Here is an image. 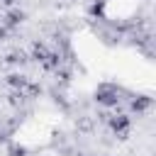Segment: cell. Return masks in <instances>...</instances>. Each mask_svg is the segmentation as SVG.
Listing matches in <instances>:
<instances>
[{
	"label": "cell",
	"instance_id": "6da1fadb",
	"mask_svg": "<svg viewBox=\"0 0 156 156\" xmlns=\"http://www.w3.org/2000/svg\"><path fill=\"white\" fill-rule=\"evenodd\" d=\"M119 95H122L119 85H115V83H100V85L95 88V93H93V100H95L98 105L112 110V107L119 105V100H122Z\"/></svg>",
	"mask_w": 156,
	"mask_h": 156
},
{
	"label": "cell",
	"instance_id": "7a4b0ae2",
	"mask_svg": "<svg viewBox=\"0 0 156 156\" xmlns=\"http://www.w3.org/2000/svg\"><path fill=\"white\" fill-rule=\"evenodd\" d=\"M115 134L117 139H127L129 132H132V117L124 115V112H115V115H107V122H105Z\"/></svg>",
	"mask_w": 156,
	"mask_h": 156
},
{
	"label": "cell",
	"instance_id": "3957f363",
	"mask_svg": "<svg viewBox=\"0 0 156 156\" xmlns=\"http://www.w3.org/2000/svg\"><path fill=\"white\" fill-rule=\"evenodd\" d=\"M24 20H27L24 10H20V7H10V10L2 15V22H0V24H2V27L10 32V29H17V27H20Z\"/></svg>",
	"mask_w": 156,
	"mask_h": 156
},
{
	"label": "cell",
	"instance_id": "277c9868",
	"mask_svg": "<svg viewBox=\"0 0 156 156\" xmlns=\"http://www.w3.org/2000/svg\"><path fill=\"white\" fill-rule=\"evenodd\" d=\"M151 107H154V98H151V95H134L132 102H129V110L136 112V115H144V112H149Z\"/></svg>",
	"mask_w": 156,
	"mask_h": 156
},
{
	"label": "cell",
	"instance_id": "5b68a950",
	"mask_svg": "<svg viewBox=\"0 0 156 156\" xmlns=\"http://www.w3.org/2000/svg\"><path fill=\"white\" fill-rule=\"evenodd\" d=\"M5 83H7L12 90H24V85L29 83V78H27L24 73H20V71H12V73L5 76Z\"/></svg>",
	"mask_w": 156,
	"mask_h": 156
},
{
	"label": "cell",
	"instance_id": "8992f818",
	"mask_svg": "<svg viewBox=\"0 0 156 156\" xmlns=\"http://www.w3.org/2000/svg\"><path fill=\"white\" fill-rule=\"evenodd\" d=\"M5 63H10V66H27V63H29V54L22 51V49H12V51L5 56Z\"/></svg>",
	"mask_w": 156,
	"mask_h": 156
},
{
	"label": "cell",
	"instance_id": "52a82bcc",
	"mask_svg": "<svg viewBox=\"0 0 156 156\" xmlns=\"http://www.w3.org/2000/svg\"><path fill=\"white\" fill-rule=\"evenodd\" d=\"M61 63H63L61 54H58V51H49V56L44 58V63H41V66H44L46 71H58V68H61Z\"/></svg>",
	"mask_w": 156,
	"mask_h": 156
},
{
	"label": "cell",
	"instance_id": "ba28073f",
	"mask_svg": "<svg viewBox=\"0 0 156 156\" xmlns=\"http://www.w3.org/2000/svg\"><path fill=\"white\" fill-rule=\"evenodd\" d=\"M49 56V49L41 44V41H34L32 44V54H29V58H34V61H39V63H44V58Z\"/></svg>",
	"mask_w": 156,
	"mask_h": 156
},
{
	"label": "cell",
	"instance_id": "9c48e42d",
	"mask_svg": "<svg viewBox=\"0 0 156 156\" xmlns=\"http://www.w3.org/2000/svg\"><path fill=\"white\" fill-rule=\"evenodd\" d=\"M24 102H27V98H24L22 90H12V93L7 95V105H10V107H22Z\"/></svg>",
	"mask_w": 156,
	"mask_h": 156
},
{
	"label": "cell",
	"instance_id": "30bf717a",
	"mask_svg": "<svg viewBox=\"0 0 156 156\" xmlns=\"http://www.w3.org/2000/svg\"><path fill=\"white\" fill-rule=\"evenodd\" d=\"M22 93H24V98H27V100H34V98H39V95H41V88H39L37 83H32V80H29V83L24 85V90H22Z\"/></svg>",
	"mask_w": 156,
	"mask_h": 156
},
{
	"label": "cell",
	"instance_id": "8fae6325",
	"mask_svg": "<svg viewBox=\"0 0 156 156\" xmlns=\"http://www.w3.org/2000/svg\"><path fill=\"white\" fill-rule=\"evenodd\" d=\"M7 156H27V146H22V144H10V146H7Z\"/></svg>",
	"mask_w": 156,
	"mask_h": 156
},
{
	"label": "cell",
	"instance_id": "7c38bea8",
	"mask_svg": "<svg viewBox=\"0 0 156 156\" xmlns=\"http://www.w3.org/2000/svg\"><path fill=\"white\" fill-rule=\"evenodd\" d=\"M78 129H83V132H90V129H93V122L85 117V119H80V122H78Z\"/></svg>",
	"mask_w": 156,
	"mask_h": 156
},
{
	"label": "cell",
	"instance_id": "4fadbf2b",
	"mask_svg": "<svg viewBox=\"0 0 156 156\" xmlns=\"http://www.w3.org/2000/svg\"><path fill=\"white\" fill-rule=\"evenodd\" d=\"M0 2H2L7 10H10V7H20V0H0Z\"/></svg>",
	"mask_w": 156,
	"mask_h": 156
},
{
	"label": "cell",
	"instance_id": "5bb4252c",
	"mask_svg": "<svg viewBox=\"0 0 156 156\" xmlns=\"http://www.w3.org/2000/svg\"><path fill=\"white\" fill-rule=\"evenodd\" d=\"M7 34H10V32H7V29L0 24V41H5V39H7Z\"/></svg>",
	"mask_w": 156,
	"mask_h": 156
},
{
	"label": "cell",
	"instance_id": "9a60e30c",
	"mask_svg": "<svg viewBox=\"0 0 156 156\" xmlns=\"http://www.w3.org/2000/svg\"><path fill=\"white\" fill-rule=\"evenodd\" d=\"M7 136H10V132H5V129H0V144H2V141H7Z\"/></svg>",
	"mask_w": 156,
	"mask_h": 156
},
{
	"label": "cell",
	"instance_id": "2e32d148",
	"mask_svg": "<svg viewBox=\"0 0 156 156\" xmlns=\"http://www.w3.org/2000/svg\"><path fill=\"white\" fill-rule=\"evenodd\" d=\"M80 156H107V154H80Z\"/></svg>",
	"mask_w": 156,
	"mask_h": 156
}]
</instances>
